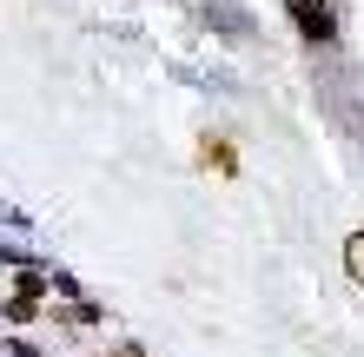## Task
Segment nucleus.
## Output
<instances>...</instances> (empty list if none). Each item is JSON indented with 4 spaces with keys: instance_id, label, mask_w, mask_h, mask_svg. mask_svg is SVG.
Segmentation results:
<instances>
[{
    "instance_id": "nucleus-1",
    "label": "nucleus",
    "mask_w": 364,
    "mask_h": 357,
    "mask_svg": "<svg viewBox=\"0 0 364 357\" xmlns=\"http://www.w3.org/2000/svg\"><path fill=\"white\" fill-rule=\"evenodd\" d=\"M291 20H298V33H305V40H331L338 33V13L325 7V0H291Z\"/></svg>"
},
{
    "instance_id": "nucleus-2",
    "label": "nucleus",
    "mask_w": 364,
    "mask_h": 357,
    "mask_svg": "<svg viewBox=\"0 0 364 357\" xmlns=\"http://www.w3.org/2000/svg\"><path fill=\"white\" fill-rule=\"evenodd\" d=\"M199 159L212 165V172H239V153H232V139H205V145H199Z\"/></svg>"
},
{
    "instance_id": "nucleus-3",
    "label": "nucleus",
    "mask_w": 364,
    "mask_h": 357,
    "mask_svg": "<svg viewBox=\"0 0 364 357\" xmlns=\"http://www.w3.org/2000/svg\"><path fill=\"white\" fill-rule=\"evenodd\" d=\"M345 271L364 285V232H351V245H345Z\"/></svg>"
},
{
    "instance_id": "nucleus-4",
    "label": "nucleus",
    "mask_w": 364,
    "mask_h": 357,
    "mask_svg": "<svg viewBox=\"0 0 364 357\" xmlns=\"http://www.w3.org/2000/svg\"><path fill=\"white\" fill-rule=\"evenodd\" d=\"M119 357H139V351H119Z\"/></svg>"
}]
</instances>
